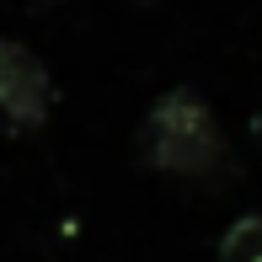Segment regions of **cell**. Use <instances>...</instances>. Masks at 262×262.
Masks as SVG:
<instances>
[{"label": "cell", "mask_w": 262, "mask_h": 262, "mask_svg": "<svg viewBox=\"0 0 262 262\" xmlns=\"http://www.w3.org/2000/svg\"><path fill=\"white\" fill-rule=\"evenodd\" d=\"M139 139H145V161L171 177H209L230 161V145H225V128L214 118V107L187 86L156 97Z\"/></svg>", "instance_id": "obj_1"}, {"label": "cell", "mask_w": 262, "mask_h": 262, "mask_svg": "<svg viewBox=\"0 0 262 262\" xmlns=\"http://www.w3.org/2000/svg\"><path fill=\"white\" fill-rule=\"evenodd\" d=\"M49 102H54V80H49V64L16 38H0V113L21 128H38L49 118Z\"/></svg>", "instance_id": "obj_2"}, {"label": "cell", "mask_w": 262, "mask_h": 262, "mask_svg": "<svg viewBox=\"0 0 262 262\" xmlns=\"http://www.w3.org/2000/svg\"><path fill=\"white\" fill-rule=\"evenodd\" d=\"M220 262H262V214H241L220 241Z\"/></svg>", "instance_id": "obj_3"}, {"label": "cell", "mask_w": 262, "mask_h": 262, "mask_svg": "<svg viewBox=\"0 0 262 262\" xmlns=\"http://www.w3.org/2000/svg\"><path fill=\"white\" fill-rule=\"evenodd\" d=\"M38 6H59V0H38Z\"/></svg>", "instance_id": "obj_4"}]
</instances>
